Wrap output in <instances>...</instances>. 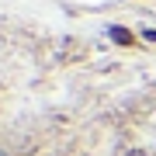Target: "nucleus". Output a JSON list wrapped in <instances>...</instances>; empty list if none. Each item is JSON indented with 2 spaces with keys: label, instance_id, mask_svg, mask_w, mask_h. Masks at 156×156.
<instances>
[{
  "label": "nucleus",
  "instance_id": "nucleus-1",
  "mask_svg": "<svg viewBox=\"0 0 156 156\" xmlns=\"http://www.w3.org/2000/svg\"><path fill=\"white\" fill-rule=\"evenodd\" d=\"M115 38H118V42H132V35H128V31H122V28H115Z\"/></svg>",
  "mask_w": 156,
  "mask_h": 156
},
{
  "label": "nucleus",
  "instance_id": "nucleus-2",
  "mask_svg": "<svg viewBox=\"0 0 156 156\" xmlns=\"http://www.w3.org/2000/svg\"><path fill=\"white\" fill-rule=\"evenodd\" d=\"M146 38H153V42H156V31H146Z\"/></svg>",
  "mask_w": 156,
  "mask_h": 156
}]
</instances>
